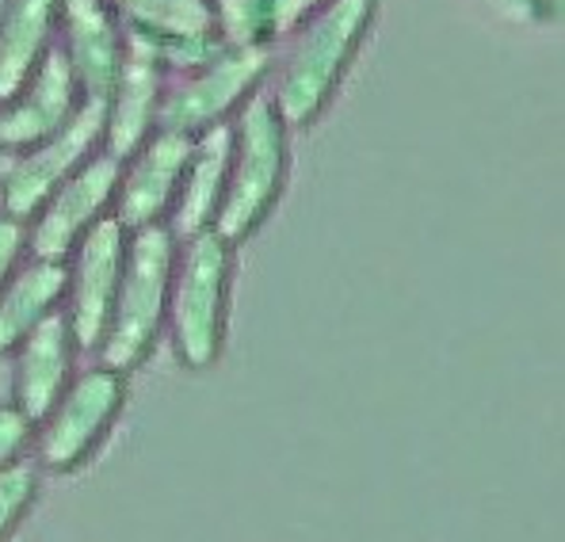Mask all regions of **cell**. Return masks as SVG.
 <instances>
[{
    "mask_svg": "<svg viewBox=\"0 0 565 542\" xmlns=\"http://www.w3.org/2000/svg\"><path fill=\"white\" fill-rule=\"evenodd\" d=\"M62 0H8L0 15V107L12 104L50 54Z\"/></svg>",
    "mask_w": 565,
    "mask_h": 542,
    "instance_id": "obj_17",
    "label": "cell"
},
{
    "mask_svg": "<svg viewBox=\"0 0 565 542\" xmlns=\"http://www.w3.org/2000/svg\"><path fill=\"white\" fill-rule=\"evenodd\" d=\"M23 253H28V226L0 214V290L23 264Z\"/></svg>",
    "mask_w": 565,
    "mask_h": 542,
    "instance_id": "obj_22",
    "label": "cell"
},
{
    "mask_svg": "<svg viewBox=\"0 0 565 542\" xmlns=\"http://www.w3.org/2000/svg\"><path fill=\"white\" fill-rule=\"evenodd\" d=\"M371 20H375V0H329L313 15L302 43L295 46L287 70H282L276 96H271L287 130L310 127L326 111L355 50L367 39Z\"/></svg>",
    "mask_w": 565,
    "mask_h": 542,
    "instance_id": "obj_4",
    "label": "cell"
},
{
    "mask_svg": "<svg viewBox=\"0 0 565 542\" xmlns=\"http://www.w3.org/2000/svg\"><path fill=\"white\" fill-rule=\"evenodd\" d=\"M177 253L180 241L172 237L169 226H149L130 233L115 310L111 321H107L104 344L96 352V360L104 366L130 374L153 352L157 337L169 325V290L172 272H177Z\"/></svg>",
    "mask_w": 565,
    "mask_h": 542,
    "instance_id": "obj_1",
    "label": "cell"
},
{
    "mask_svg": "<svg viewBox=\"0 0 565 542\" xmlns=\"http://www.w3.org/2000/svg\"><path fill=\"white\" fill-rule=\"evenodd\" d=\"M122 31L153 46L164 70H203L226 43L218 35L211 0H107Z\"/></svg>",
    "mask_w": 565,
    "mask_h": 542,
    "instance_id": "obj_10",
    "label": "cell"
},
{
    "mask_svg": "<svg viewBox=\"0 0 565 542\" xmlns=\"http://www.w3.org/2000/svg\"><path fill=\"white\" fill-rule=\"evenodd\" d=\"M130 233L107 214L81 237L73 256L65 261V321L73 329L81 352H99L107 321L119 295L122 264H127Z\"/></svg>",
    "mask_w": 565,
    "mask_h": 542,
    "instance_id": "obj_8",
    "label": "cell"
},
{
    "mask_svg": "<svg viewBox=\"0 0 565 542\" xmlns=\"http://www.w3.org/2000/svg\"><path fill=\"white\" fill-rule=\"evenodd\" d=\"M230 157H234V127L230 123L195 138L177 206H172L169 222H164L177 241H191L199 233L214 230L230 183Z\"/></svg>",
    "mask_w": 565,
    "mask_h": 542,
    "instance_id": "obj_16",
    "label": "cell"
},
{
    "mask_svg": "<svg viewBox=\"0 0 565 542\" xmlns=\"http://www.w3.org/2000/svg\"><path fill=\"white\" fill-rule=\"evenodd\" d=\"M268 65V46H226L203 70L188 73L184 85L164 92L157 130L199 138L206 130L230 123V115H237L256 96Z\"/></svg>",
    "mask_w": 565,
    "mask_h": 542,
    "instance_id": "obj_6",
    "label": "cell"
},
{
    "mask_svg": "<svg viewBox=\"0 0 565 542\" xmlns=\"http://www.w3.org/2000/svg\"><path fill=\"white\" fill-rule=\"evenodd\" d=\"M218 35L226 46L271 43V0H211Z\"/></svg>",
    "mask_w": 565,
    "mask_h": 542,
    "instance_id": "obj_19",
    "label": "cell"
},
{
    "mask_svg": "<svg viewBox=\"0 0 565 542\" xmlns=\"http://www.w3.org/2000/svg\"><path fill=\"white\" fill-rule=\"evenodd\" d=\"M119 180H122V161H115L104 149H99L85 169L73 172V177L39 206L35 219L28 222L31 261H50V264L70 261L73 248L81 245V237H85L96 222H104L107 214H111Z\"/></svg>",
    "mask_w": 565,
    "mask_h": 542,
    "instance_id": "obj_9",
    "label": "cell"
},
{
    "mask_svg": "<svg viewBox=\"0 0 565 542\" xmlns=\"http://www.w3.org/2000/svg\"><path fill=\"white\" fill-rule=\"evenodd\" d=\"M15 374H12V405L31 424H43V416L57 405V397L77 379V340L65 321V313H54L15 348Z\"/></svg>",
    "mask_w": 565,
    "mask_h": 542,
    "instance_id": "obj_15",
    "label": "cell"
},
{
    "mask_svg": "<svg viewBox=\"0 0 565 542\" xmlns=\"http://www.w3.org/2000/svg\"><path fill=\"white\" fill-rule=\"evenodd\" d=\"M62 57L85 104L107 107L122 65V23L107 0H62Z\"/></svg>",
    "mask_w": 565,
    "mask_h": 542,
    "instance_id": "obj_13",
    "label": "cell"
},
{
    "mask_svg": "<svg viewBox=\"0 0 565 542\" xmlns=\"http://www.w3.org/2000/svg\"><path fill=\"white\" fill-rule=\"evenodd\" d=\"M104 119L107 107L81 99L77 115L54 138L20 153V161L0 177V214L28 226L39 214V206L104 149Z\"/></svg>",
    "mask_w": 565,
    "mask_h": 542,
    "instance_id": "obj_7",
    "label": "cell"
},
{
    "mask_svg": "<svg viewBox=\"0 0 565 542\" xmlns=\"http://www.w3.org/2000/svg\"><path fill=\"white\" fill-rule=\"evenodd\" d=\"M81 88L65 65L62 50H50L35 77L20 88L12 104L0 107V149L8 153H28L54 138L65 123L77 115Z\"/></svg>",
    "mask_w": 565,
    "mask_h": 542,
    "instance_id": "obj_14",
    "label": "cell"
},
{
    "mask_svg": "<svg viewBox=\"0 0 565 542\" xmlns=\"http://www.w3.org/2000/svg\"><path fill=\"white\" fill-rule=\"evenodd\" d=\"M234 157L214 233L241 245L268 222L287 183V123L271 96L256 92L234 115Z\"/></svg>",
    "mask_w": 565,
    "mask_h": 542,
    "instance_id": "obj_3",
    "label": "cell"
},
{
    "mask_svg": "<svg viewBox=\"0 0 565 542\" xmlns=\"http://www.w3.org/2000/svg\"><path fill=\"white\" fill-rule=\"evenodd\" d=\"M329 0H271V39L295 31L298 23H306L310 15H318Z\"/></svg>",
    "mask_w": 565,
    "mask_h": 542,
    "instance_id": "obj_23",
    "label": "cell"
},
{
    "mask_svg": "<svg viewBox=\"0 0 565 542\" xmlns=\"http://www.w3.org/2000/svg\"><path fill=\"white\" fill-rule=\"evenodd\" d=\"M65 306V264L28 261L0 290V360Z\"/></svg>",
    "mask_w": 565,
    "mask_h": 542,
    "instance_id": "obj_18",
    "label": "cell"
},
{
    "mask_svg": "<svg viewBox=\"0 0 565 542\" xmlns=\"http://www.w3.org/2000/svg\"><path fill=\"white\" fill-rule=\"evenodd\" d=\"M39 486H43V470H39L35 458H23L12 470L0 474V542L15 535L28 512L39 500Z\"/></svg>",
    "mask_w": 565,
    "mask_h": 542,
    "instance_id": "obj_20",
    "label": "cell"
},
{
    "mask_svg": "<svg viewBox=\"0 0 565 542\" xmlns=\"http://www.w3.org/2000/svg\"><path fill=\"white\" fill-rule=\"evenodd\" d=\"M127 374L104 363L81 371L35 428L39 470L77 474L115 428L122 405H127Z\"/></svg>",
    "mask_w": 565,
    "mask_h": 542,
    "instance_id": "obj_5",
    "label": "cell"
},
{
    "mask_svg": "<svg viewBox=\"0 0 565 542\" xmlns=\"http://www.w3.org/2000/svg\"><path fill=\"white\" fill-rule=\"evenodd\" d=\"M31 447H35V424L15 405H0V474L31 458Z\"/></svg>",
    "mask_w": 565,
    "mask_h": 542,
    "instance_id": "obj_21",
    "label": "cell"
},
{
    "mask_svg": "<svg viewBox=\"0 0 565 542\" xmlns=\"http://www.w3.org/2000/svg\"><path fill=\"white\" fill-rule=\"evenodd\" d=\"M191 149L195 138L172 135V130H157L146 146L122 164V180L115 191L111 219L127 233L164 226L177 206L180 183H184Z\"/></svg>",
    "mask_w": 565,
    "mask_h": 542,
    "instance_id": "obj_11",
    "label": "cell"
},
{
    "mask_svg": "<svg viewBox=\"0 0 565 542\" xmlns=\"http://www.w3.org/2000/svg\"><path fill=\"white\" fill-rule=\"evenodd\" d=\"M234 245L214 230L180 241L169 290V329L177 360L188 371H206L222 360L230 325Z\"/></svg>",
    "mask_w": 565,
    "mask_h": 542,
    "instance_id": "obj_2",
    "label": "cell"
},
{
    "mask_svg": "<svg viewBox=\"0 0 565 542\" xmlns=\"http://www.w3.org/2000/svg\"><path fill=\"white\" fill-rule=\"evenodd\" d=\"M122 46V65L115 88L107 96V119H104V153H111L115 161L127 164L130 157L157 135L161 123V104H164V62L153 54V46H146L141 39L127 35Z\"/></svg>",
    "mask_w": 565,
    "mask_h": 542,
    "instance_id": "obj_12",
    "label": "cell"
}]
</instances>
